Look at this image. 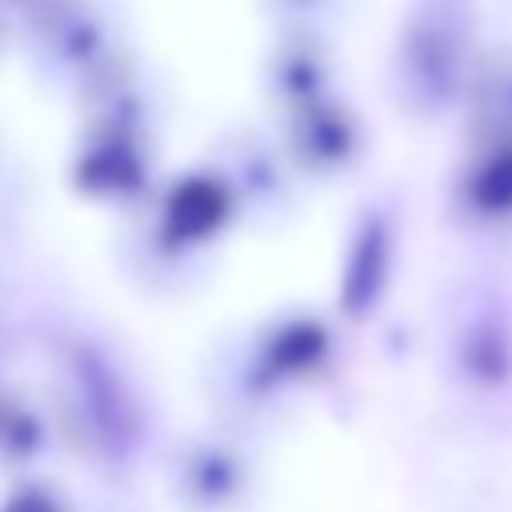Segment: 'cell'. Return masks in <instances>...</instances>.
I'll list each match as a JSON object with an SVG mask.
<instances>
[{"mask_svg":"<svg viewBox=\"0 0 512 512\" xmlns=\"http://www.w3.org/2000/svg\"><path fill=\"white\" fill-rule=\"evenodd\" d=\"M460 160L448 184L452 216L480 236H512V144L460 140Z\"/></svg>","mask_w":512,"mask_h":512,"instance_id":"3","label":"cell"},{"mask_svg":"<svg viewBox=\"0 0 512 512\" xmlns=\"http://www.w3.org/2000/svg\"><path fill=\"white\" fill-rule=\"evenodd\" d=\"M460 140L512 144V40L484 48L460 104Z\"/></svg>","mask_w":512,"mask_h":512,"instance_id":"4","label":"cell"},{"mask_svg":"<svg viewBox=\"0 0 512 512\" xmlns=\"http://www.w3.org/2000/svg\"><path fill=\"white\" fill-rule=\"evenodd\" d=\"M484 48L488 40L476 0H416L396 36V96L408 116H460Z\"/></svg>","mask_w":512,"mask_h":512,"instance_id":"1","label":"cell"},{"mask_svg":"<svg viewBox=\"0 0 512 512\" xmlns=\"http://www.w3.org/2000/svg\"><path fill=\"white\" fill-rule=\"evenodd\" d=\"M444 336V360L464 396L476 404L512 396V296L500 284H472L456 300Z\"/></svg>","mask_w":512,"mask_h":512,"instance_id":"2","label":"cell"},{"mask_svg":"<svg viewBox=\"0 0 512 512\" xmlns=\"http://www.w3.org/2000/svg\"><path fill=\"white\" fill-rule=\"evenodd\" d=\"M216 216H220V196H216L208 184L184 188V192L176 196V204H172V220H176L184 232H200V228H208Z\"/></svg>","mask_w":512,"mask_h":512,"instance_id":"6","label":"cell"},{"mask_svg":"<svg viewBox=\"0 0 512 512\" xmlns=\"http://www.w3.org/2000/svg\"><path fill=\"white\" fill-rule=\"evenodd\" d=\"M392 244H396L392 220L380 212L356 228L348 264H344V288H340L344 308L352 316H368L376 308V300L384 296L388 276H392Z\"/></svg>","mask_w":512,"mask_h":512,"instance_id":"5","label":"cell"}]
</instances>
